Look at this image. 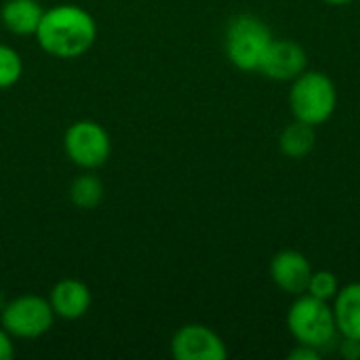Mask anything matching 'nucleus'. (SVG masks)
<instances>
[{
    "label": "nucleus",
    "mask_w": 360,
    "mask_h": 360,
    "mask_svg": "<svg viewBox=\"0 0 360 360\" xmlns=\"http://www.w3.org/2000/svg\"><path fill=\"white\" fill-rule=\"evenodd\" d=\"M40 49L57 59L82 57L97 38V23L78 4H55L44 11L36 30Z\"/></svg>",
    "instance_id": "f257e3e1"
},
{
    "label": "nucleus",
    "mask_w": 360,
    "mask_h": 360,
    "mask_svg": "<svg viewBox=\"0 0 360 360\" xmlns=\"http://www.w3.org/2000/svg\"><path fill=\"white\" fill-rule=\"evenodd\" d=\"M289 108L295 120L312 127L325 124L338 108V89L327 74L306 70L291 82Z\"/></svg>",
    "instance_id": "f03ea898"
},
{
    "label": "nucleus",
    "mask_w": 360,
    "mask_h": 360,
    "mask_svg": "<svg viewBox=\"0 0 360 360\" xmlns=\"http://www.w3.org/2000/svg\"><path fill=\"white\" fill-rule=\"evenodd\" d=\"M287 329L297 344L323 350L338 335L333 308L329 302L302 293L287 312Z\"/></svg>",
    "instance_id": "7ed1b4c3"
},
{
    "label": "nucleus",
    "mask_w": 360,
    "mask_h": 360,
    "mask_svg": "<svg viewBox=\"0 0 360 360\" xmlns=\"http://www.w3.org/2000/svg\"><path fill=\"white\" fill-rule=\"evenodd\" d=\"M270 27L253 15H238L226 30V55L243 72H257L272 42Z\"/></svg>",
    "instance_id": "20e7f679"
},
{
    "label": "nucleus",
    "mask_w": 360,
    "mask_h": 360,
    "mask_svg": "<svg viewBox=\"0 0 360 360\" xmlns=\"http://www.w3.org/2000/svg\"><path fill=\"white\" fill-rule=\"evenodd\" d=\"M0 323L17 340H38L51 331L55 312L49 300L25 293L4 304L0 310Z\"/></svg>",
    "instance_id": "39448f33"
},
{
    "label": "nucleus",
    "mask_w": 360,
    "mask_h": 360,
    "mask_svg": "<svg viewBox=\"0 0 360 360\" xmlns=\"http://www.w3.org/2000/svg\"><path fill=\"white\" fill-rule=\"evenodd\" d=\"M63 150L76 167L84 171H95L108 162L112 154V141L108 131L99 122L78 120L68 127L63 135Z\"/></svg>",
    "instance_id": "423d86ee"
},
{
    "label": "nucleus",
    "mask_w": 360,
    "mask_h": 360,
    "mask_svg": "<svg viewBox=\"0 0 360 360\" xmlns=\"http://www.w3.org/2000/svg\"><path fill=\"white\" fill-rule=\"evenodd\" d=\"M171 354L177 360H226L224 340L207 325H184L171 340Z\"/></svg>",
    "instance_id": "0eeeda50"
},
{
    "label": "nucleus",
    "mask_w": 360,
    "mask_h": 360,
    "mask_svg": "<svg viewBox=\"0 0 360 360\" xmlns=\"http://www.w3.org/2000/svg\"><path fill=\"white\" fill-rule=\"evenodd\" d=\"M308 68V55L295 40H272L259 70L266 78L278 82H293Z\"/></svg>",
    "instance_id": "6e6552de"
},
{
    "label": "nucleus",
    "mask_w": 360,
    "mask_h": 360,
    "mask_svg": "<svg viewBox=\"0 0 360 360\" xmlns=\"http://www.w3.org/2000/svg\"><path fill=\"white\" fill-rule=\"evenodd\" d=\"M312 272L314 270H312L308 257L300 251H293V249L276 253L270 262L272 283L278 289H283L285 293L295 295V297L306 293Z\"/></svg>",
    "instance_id": "1a4fd4ad"
},
{
    "label": "nucleus",
    "mask_w": 360,
    "mask_h": 360,
    "mask_svg": "<svg viewBox=\"0 0 360 360\" xmlns=\"http://www.w3.org/2000/svg\"><path fill=\"white\" fill-rule=\"evenodd\" d=\"M91 289L78 278H63L59 281L49 295V304L55 316L63 321H78L91 308Z\"/></svg>",
    "instance_id": "9d476101"
},
{
    "label": "nucleus",
    "mask_w": 360,
    "mask_h": 360,
    "mask_svg": "<svg viewBox=\"0 0 360 360\" xmlns=\"http://www.w3.org/2000/svg\"><path fill=\"white\" fill-rule=\"evenodd\" d=\"M335 327L342 338L360 342V283H350L333 297Z\"/></svg>",
    "instance_id": "9b49d317"
},
{
    "label": "nucleus",
    "mask_w": 360,
    "mask_h": 360,
    "mask_svg": "<svg viewBox=\"0 0 360 360\" xmlns=\"http://www.w3.org/2000/svg\"><path fill=\"white\" fill-rule=\"evenodd\" d=\"M44 8L38 0H6L0 11L4 27L15 36H34Z\"/></svg>",
    "instance_id": "f8f14e48"
},
{
    "label": "nucleus",
    "mask_w": 360,
    "mask_h": 360,
    "mask_svg": "<svg viewBox=\"0 0 360 360\" xmlns=\"http://www.w3.org/2000/svg\"><path fill=\"white\" fill-rule=\"evenodd\" d=\"M278 146H281V152L287 156V158H306L314 146H316V133H314V127L312 124H306L302 120H295L291 122L289 127H285V131L281 133V139H278Z\"/></svg>",
    "instance_id": "ddd939ff"
},
{
    "label": "nucleus",
    "mask_w": 360,
    "mask_h": 360,
    "mask_svg": "<svg viewBox=\"0 0 360 360\" xmlns=\"http://www.w3.org/2000/svg\"><path fill=\"white\" fill-rule=\"evenodd\" d=\"M70 200L78 209H95L103 200V184L93 173L78 175L70 186Z\"/></svg>",
    "instance_id": "4468645a"
},
{
    "label": "nucleus",
    "mask_w": 360,
    "mask_h": 360,
    "mask_svg": "<svg viewBox=\"0 0 360 360\" xmlns=\"http://www.w3.org/2000/svg\"><path fill=\"white\" fill-rule=\"evenodd\" d=\"M21 74H23L21 55L8 44H0V89H11L13 84H17Z\"/></svg>",
    "instance_id": "2eb2a0df"
},
{
    "label": "nucleus",
    "mask_w": 360,
    "mask_h": 360,
    "mask_svg": "<svg viewBox=\"0 0 360 360\" xmlns=\"http://www.w3.org/2000/svg\"><path fill=\"white\" fill-rule=\"evenodd\" d=\"M340 291V283H338V276L329 270H316L312 272L310 276V283H308V289L306 293L312 295V297H319L323 302H331Z\"/></svg>",
    "instance_id": "dca6fc26"
},
{
    "label": "nucleus",
    "mask_w": 360,
    "mask_h": 360,
    "mask_svg": "<svg viewBox=\"0 0 360 360\" xmlns=\"http://www.w3.org/2000/svg\"><path fill=\"white\" fill-rule=\"evenodd\" d=\"M291 360H321V350L306 346V344H297L291 352H289Z\"/></svg>",
    "instance_id": "f3484780"
},
{
    "label": "nucleus",
    "mask_w": 360,
    "mask_h": 360,
    "mask_svg": "<svg viewBox=\"0 0 360 360\" xmlns=\"http://www.w3.org/2000/svg\"><path fill=\"white\" fill-rule=\"evenodd\" d=\"M15 356V344H13V335L0 327V360H11Z\"/></svg>",
    "instance_id": "a211bd4d"
},
{
    "label": "nucleus",
    "mask_w": 360,
    "mask_h": 360,
    "mask_svg": "<svg viewBox=\"0 0 360 360\" xmlns=\"http://www.w3.org/2000/svg\"><path fill=\"white\" fill-rule=\"evenodd\" d=\"M340 352L346 360H359L360 359V342L359 340H348L344 338L342 346H340Z\"/></svg>",
    "instance_id": "6ab92c4d"
},
{
    "label": "nucleus",
    "mask_w": 360,
    "mask_h": 360,
    "mask_svg": "<svg viewBox=\"0 0 360 360\" xmlns=\"http://www.w3.org/2000/svg\"><path fill=\"white\" fill-rule=\"evenodd\" d=\"M327 4H333V6H344V4H350L352 0H325Z\"/></svg>",
    "instance_id": "aec40b11"
},
{
    "label": "nucleus",
    "mask_w": 360,
    "mask_h": 360,
    "mask_svg": "<svg viewBox=\"0 0 360 360\" xmlns=\"http://www.w3.org/2000/svg\"><path fill=\"white\" fill-rule=\"evenodd\" d=\"M4 308V300H2V291H0V310Z\"/></svg>",
    "instance_id": "412c9836"
}]
</instances>
